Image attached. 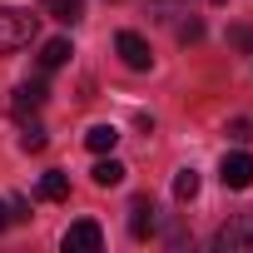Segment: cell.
Instances as JSON below:
<instances>
[{"mask_svg": "<svg viewBox=\"0 0 253 253\" xmlns=\"http://www.w3.org/2000/svg\"><path fill=\"white\" fill-rule=\"evenodd\" d=\"M0 228H10V204L0 199Z\"/></svg>", "mask_w": 253, "mask_h": 253, "instance_id": "obj_19", "label": "cell"}, {"mask_svg": "<svg viewBox=\"0 0 253 253\" xmlns=\"http://www.w3.org/2000/svg\"><path fill=\"white\" fill-rule=\"evenodd\" d=\"M213 253H253V213H233L213 233Z\"/></svg>", "mask_w": 253, "mask_h": 253, "instance_id": "obj_2", "label": "cell"}, {"mask_svg": "<svg viewBox=\"0 0 253 253\" xmlns=\"http://www.w3.org/2000/svg\"><path fill=\"white\" fill-rule=\"evenodd\" d=\"M35 30H40V15H30V10H0V55L25 50L35 40Z\"/></svg>", "mask_w": 253, "mask_h": 253, "instance_id": "obj_1", "label": "cell"}, {"mask_svg": "<svg viewBox=\"0 0 253 253\" xmlns=\"http://www.w3.org/2000/svg\"><path fill=\"white\" fill-rule=\"evenodd\" d=\"M228 45L243 50V55H253V25H233V30H228Z\"/></svg>", "mask_w": 253, "mask_h": 253, "instance_id": "obj_15", "label": "cell"}, {"mask_svg": "<svg viewBox=\"0 0 253 253\" xmlns=\"http://www.w3.org/2000/svg\"><path fill=\"white\" fill-rule=\"evenodd\" d=\"M218 179H223V189H248V184H253V154H243V149L223 154Z\"/></svg>", "mask_w": 253, "mask_h": 253, "instance_id": "obj_5", "label": "cell"}, {"mask_svg": "<svg viewBox=\"0 0 253 253\" xmlns=\"http://www.w3.org/2000/svg\"><path fill=\"white\" fill-rule=\"evenodd\" d=\"M228 139L248 144V139H253V119H233V124H228Z\"/></svg>", "mask_w": 253, "mask_h": 253, "instance_id": "obj_17", "label": "cell"}, {"mask_svg": "<svg viewBox=\"0 0 253 253\" xmlns=\"http://www.w3.org/2000/svg\"><path fill=\"white\" fill-rule=\"evenodd\" d=\"M60 248H65V253H99V248H104V228H99L94 218H80V223L65 228Z\"/></svg>", "mask_w": 253, "mask_h": 253, "instance_id": "obj_4", "label": "cell"}, {"mask_svg": "<svg viewBox=\"0 0 253 253\" xmlns=\"http://www.w3.org/2000/svg\"><path fill=\"white\" fill-rule=\"evenodd\" d=\"M45 99H50L45 80H30V84H20V89L10 94V109H15V114H35V109H40Z\"/></svg>", "mask_w": 253, "mask_h": 253, "instance_id": "obj_7", "label": "cell"}, {"mask_svg": "<svg viewBox=\"0 0 253 253\" xmlns=\"http://www.w3.org/2000/svg\"><path fill=\"white\" fill-rule=\"evenodd\" d=\"M50 144V134H45V124H25V134H20V149H30V154H40Z\"/></svg>", "mask_w": 253, "mask_h": 253, "instance_id": "obj_14", "label": "cell"}, {"mask_svg": "<svg viewBox=\"0 0 253 253\" xmlns=\"http://www.w3.org/2000/svg\"><path fill=\"white\" fill-rule=\"evenodd\" d=\"M213 5H228V0H213Z\"/></svg>", "mask_w": 253, "mask_h": 253, "instance_id": "obj_20", "label": "cell"}, {"mask_svg": "<svg viewBox=\"0 0 253 253\" xmlns=\"http://www.w3.org/2000/svg\"><path fill=\"white\" fill-rule=\"evenodd\" d=\"M179 40H184V45H199V40H204V20H184V25H179Z\"/></svg>", "mask_w": 253, "mask_h": 253, "instance_id": "obj_16", "label": "cell"}, {"mask_svg": "<svg viewBox=\"0 0 253 253\" xmlns=\"http://www.w3.org/2000/svg\"><path fill=\"white\" fill-rule=\"evenodd\" d=\"M45 15H55L60 25H75L84 15V0H45Z\"/></svg>", "mask_w": 253, "mask_h": 253, "instance_id": "obj_12", "label": "cell"}, {"mask_svg": "<svg viewBox=\"0 0 253 253\" xmlns=\"http://www.w3.org/2000/svg\"><path fill=\"white\" fill-rule=\"evenodd\" d=\"M70 55H75V45L60 35V40H45L40 45V70H60V65H70Z\"/></svg>", "mask_w": 253, "mask_h": 253, "instance_id": "obj_10", "label": "cell"}, {"mask_svg": "<svg viewBox=\"0 0 253 253\" xmlns=\"http://www.w3.org/2000/svg\"><path fill=\"white\" fill-rule=\"evenodd\" d=\"M114 50H119V60L129 65L134 75L154 70V50H149V40H144L139 30H119V35H114Z\"/></svg>", "mask_w": 253, "mask_h": 253, "instance_id": "obj_3", "label": "cell"}, {"mask_svg": "<svg viewBox=\"0 0 253 253\" xmlns=\"http://www.w3.org/2000/svg\"><path fill=\"white\" fill-rule=\"evenodd\" d=\"M35 194H40L45 204H60V199H70V174H60V169H50V174H40V184H35Z\"/></svg>", "mask_w": 253, "mask_h": 253, "instance_id": "obj_9", "label": "cell"}, {"mask_svg": "<svg viewBox=\"0 0 253 253\" xmlns=\"http://www.w3.org/2000/svg\"><path fill=\"white\" fill-rule=\"evenodd\" d=\"M84 144H89L94 154H114V144H119V129H114V124H89V129H84Z\"/></svg>", "mask_w": 253, "mask_h": 253, "instance_id": "obj_11", "label": "cell"}, {"mask_svg": "<svg viewBox=\"0 0 253 253\" xmlns=\"http://www.w3.org/2000/svg\"><path fill=\"white\" fill-rule=\"evenodd\" d=\"M124 174H129V169H124L114 154H99V164L89 169V179H94L99 189H119V184H124Z\"/></svg>", "mask_w": 253, "mask_h": 253, "instance_id": "obj_8", "label": "cell"}, {"mask_svg": "<svg viewBox=\"0 0 253 253\" xmlns=\"http://www.w3.org/2000/svg\"><path fill=\"white\" fill-rule=\"evenodd\" d=\"M194 194H199V174H194V169H179V174H174V199L189 204Z\"/></svg>", "mask_w": 253, "mask_h": 253, "instance_id": "obj_13", "label": "cell"}, {"mask_svg": "<svg viewBox=\"0 0 253 253\" xmlns=\"http://www.w3.org/2000/svg\"><path fill=\"white\" fill-rule=\"evenodd\" d=\"M10 204V223H25L30 218V209H25V199H5Z\"/></svg>", "mask_w": 253, "mask_h": 253, "instance_id": "obj_18", "label": "cell"}, {"mask_svg": "<svg viewBox=\"0 0 253 253\" xmlns=\"http://www.w3.org/2000/svg\"><path fill=\"white\" fill-rule=\"evenodd\" d=\"M129 233H134L139 243L159 233V209H154V199H134V209H129Z\"/></svg>", "mask_w": 253, "mask_h": 253, "instance_id": "obj_6", "label": "cell"}]
</instances>
